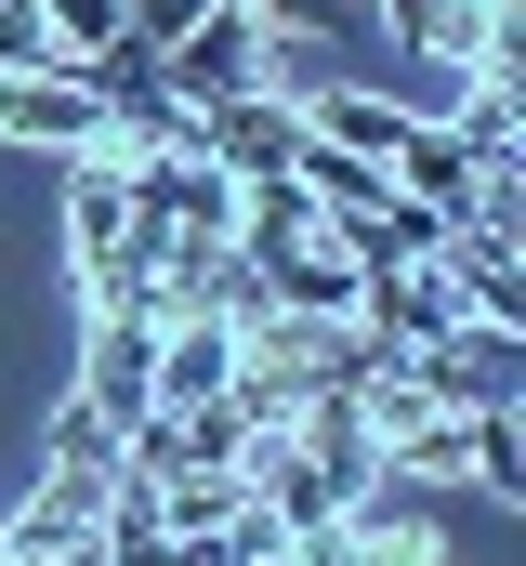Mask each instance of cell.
Listing matches in <instances>:
<instances>
[{
    "label": "cell",
    "mask_w": 526,
    "mask_h": 566,
    "mask_svg": "<svg viewBox=\"0 0 526 566\" xmlns=\"http://www.w3.org/2000/svg\"><path fill=\"white\" fill-rule=\"evenodd\" d=\"M263 303H290V316H356V251L316 224V238H290V251H251Z\"/></svg>",
    "instance_id": "5b68a950"
},
{
    "label": "cell",
    "mask_w": 526,
    "mask_h": 566,
    "mask_svg": "<svg viewBox=\"0 0 526 566\" xmlns=\"http://www.w3.org/2000/svg\"><path fill=\"white\" fill-rule=\"evenodd\" d=\"M80 409L106 434H132L158 409V316L145 303H93V343H80Z\"/></svg>",
    "instance_id": "3957f363"
},
{
    "label": "cell",
    "mask_w": 526,
    "mask_h": 566,
    "mask_svg": "<svg viewBox=\"0 0 526 566\" xmlns=\"http://www.w3.org/2000/svg\"><path fill=\"white\" fill-rule=\"evenodd\" d=\"M119 224H132L119 158H80V171H66V238H80V264H106V251H119Z\"/></svg>",
    "instance_id": "52a82bcc"
},
{
    "label": "cell",
    "mask_w": 526,
    "mask_h": 566,
    "mask_svg": "<svg viewBox=\"0 0 526 566\" xmlns=\"http://www.w3.org/2000/svg\"><path fill=\"white\" fill-rule=\"evenodd\" d=\"M0 66H13V80H80L93 53H80V40H66L40 0H0Z\"/></svg>",
    "instance_id": "ba28073f"
},
{
    "label": "cell",
    "mask_w": 526,
    "mask_h": 566,
    "mask_svg": "<svg viewBox=\"0 0 526 566\" xmlns=\"http://www.w3.org/2000/svg\"><path fill=\"white\" fill-rule=\"evenodd\" d=\"M238 382V329L224 316H158V409H198Z\"/></svg>",
    "instance_id": "8992f818"
},
{
    "label": "cell",
    "mask_w": 526,
    "mask_h": 566,
    "mask_svg": "<svg viewBox=\"0 0 526 566\" xmlns=\"http://www.w3.org/2000/svg\"><path fill=\"white\" fill-rule=\"evenodd\" d=\"M158 80H171V106H211V93H276V27H263L251 0H211L185 40H158Z\"/></svg>",
    "instance_id": "7a4b0ae2"
},
{
    "label": "cell",
    "mask_w": 526,
    "mask_h": 566,
    "mask_svg": "<svg viewBox=\"0 0 526 566\" xmlns=\"http://www.w3.org/2000/svg\"><path fill=\"white\" fill-rule=\"evenodd\" d=\"M198 158H211L224 185H263V171L303 158V106H290V93H211V106H198Z\"/></svg>",
    "instance_id": "277c9868"
},
{
    "label": "cell",
    "mask_w": 526,
    "mask_h": 566,
    "mask_svg": "<svg viewBox=\"0 0 526 566\" xmlns=\"http://www.w3.org/2000/svg\"><path fill=\"white\" fill-rule=\"evenodd\" d=\"M487 501H526V448H514V409H474V461H461Z\"/></svg>",
    "instance_id": "9c48e42d"
},
{
    "label": "cell",
    "mask_w": 526,
    "mask_h": 566,
    "mask_svg": "<svg viewBox=\"0 0 526 566\" xmlns=\"http://www.w3.org/2000/svg\"><path fill=\"white\" fill-rule=\"evenodd\" d=\"M263 27H276V40H303V27H329V0H251Z\"/></svg>",
    "instance_id": "7c38bea8"
},
{
    "label": "cell",
    "mask_w": 526,
    "mask_h": 566,
    "mask_svg": "<svg viewBox=\"0 0 526 566\" xmlns=\"http://www.w3.org/2000/svg\"><path fill=\"white\" fill-rule=\"evenodd\" d=\"M394 382L421 396V409H514L526 396V329H501V316H448L434 343H394Z\"/></svg>",
    "instance_id": "6da1fadb"
},
{
    "label": "cell",
    "mask_w": 526,
    "mask_h": 566,
    "mask_svg": "<svg viewBox=\"0 0 526 566\" xmlns=\"http://www.w3.org/2000/svg\"><path fill=\"white\" fill-rule=\"evenodd\" d=\"M40 13H53V27H66L80 53H93V40H119V0H40Z\"/></svg>",
    "instance_id": "8fae6325"
},
{
    "label": "cell",
    "mask_w": 526,
    "mask_h": 566,
    "mask_svg": "<svg viewBox=\"0 0 526 566\" xmlns=\"http://www.w3.org/2000/svg\"><path fill=\"white\" fill-rule=\"evenodd\" d=\"M211 0H119V40H185Z\"/></svg>",
    "instance_id": "30bf717a"
}]
</instances>
